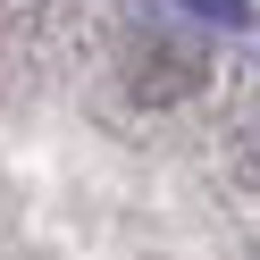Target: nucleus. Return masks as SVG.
<instances>
[{
    "mask_svg": "<svg viewBox=\"0 0 260 260\" xmlns=\"http://www.w3.org/2000/svg\"><path fill=\"white\" fill-rule=\"evenodd\" d=\"M193 17H210V25H252V9L243 0H185Z\"/></svg>",
    "mask_w": 260,
    "mask_h": 260,
    "instance_id": "nucleus-1",
    "label": "nucleus"
}]
</instances>
